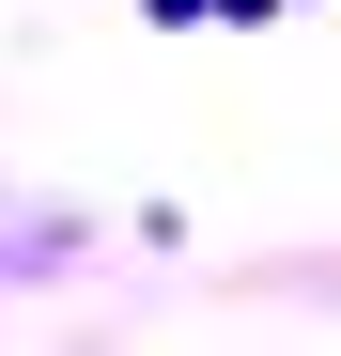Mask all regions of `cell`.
Wrapping results in <instances>:
<instances>
[{
	"label": "cell",
	"mask_w": 341,
	"mask_h": 356,
	"mask_svg": "<svg viewBox=\"0 0 341 356\" xmlns=\"http://www.w3.org/2000/svg\"><path fill=\"white\" fill-rule=\"evenodd\" d=\"M140 16H155V31H202V16H217V0H140Z\"/></svg>",
	"instance_id": "6da1fadb"
},
{
	"label": "cell",
	"mask_w": 341,
	"mask_h": 356,
	"mask_svg": "<svg viewBox=\"0 0 341 356\" xmlns=\"http://www.w3.org/2000/svg\"><path fill=\"white\" fill-rule=\"evenodd\" d=\"M217 16H233V31H264V16H279V0H217Z\"/></svg>",
	"instance_id": "7a4b0ae2"
}]
</instances>
